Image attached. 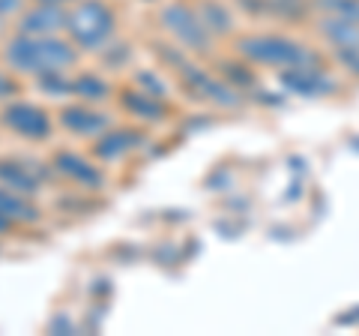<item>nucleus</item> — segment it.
<instances>
[{"label": "nucleus", "instance_id": "obj_1", "mask_svg": "<svg viewBox=\"0 0 359 336\" xmlns=\"http://www.w3.org/2000/svg\"><path fill=\"white\" fill-rule=\"evenodd\" d=\"M9 60L21 70H57V66H69L75 54L60 42H15L9 49Z\"/></svg>", "mask_w": 359, "mask_h": 336}, {"label": "nucleus", "instance_id": "obj_2", "mask_svg": "<svg viewBox=\"0 0 359 336\" xmlns=\"http://www.w3.org/2000/svg\"><path fill=\"white\" fill-rule=\"evenodd\" d=\"M69 25H72V33H75L78 42H84V46H99L111 30V15L99 4H84V6H78V13L72 15Z\"/></svg>", "mask_w": 359, "mask_h": 336}, {"label": "nucleus", "instance_id": "obj_3", "mask_svg": "<svg viewBox=\"0 0 359 336\" xmlns=\"http://www.w3.org/2000/svg\"><path fill=\"white\" fill-rule=\"evenodd\" d=\"M245 51L257 60H266V63H299L302 60V51L290 42L282 39H255V42H245Z\"/></svg>", "mask_w": 359, "mask_h": 336}, {"label": "nucleus", "instance_id": "obj_4", "mask_svg": "<svg viewBox=\"0 0 359 336\" xmlns=\"http://www.w3.org/2000/svg\"><path fill=\"white\" fill-rule=\"evenodd\" d=\"M9 127H15L18 132H27V136H45L48 132V120H45L42 111L30 108V105H15L6 111Z\"/></svg>", "mask_w": 359, "mask_h": 336}, {"label": "nucleus", "instance_id": "obj_5", "mask_svg": "<svg viewBox=\"0 0 359 336\" xmlns=\"http://www.w3.org/2000/svg\"><path fill=\"white\" fill-rule=\"evenodd\" d=\"M165 18H168V25H171L183 39H192V42H195V39L201 37V25L186 13V9H168Z\"/></svg>", "mask_w": 359, "mask_h": 336}, {"label": "nucleus", "instance_id": "obj_6", "mask_svg": "<svg viewBox=\"0 0 359 336\" xmlns=\"http://www.w3.org/2000/svg\"><path fill=\"white\" fill-rule=\"evenodd\" d=\"M60 21H63V15L57 13L54 6H45V9H39V13H33V15H27V30H54V27H60Z\"/></svg>", "mask_w": 359, "mask_h": 336}, {"label": "nucleus", "instance_id": "obj_7", "mask_svg": "<svg viewBox=\"0 0 359 336\" xmlns=\"http://www.w3.org/2000/svg\"><path fill=\"white\" fill-rule=\"evenodd\" d=\"M15 210H25V207H21L15 198H9V195L0 193V214H4V217H13Z\"/></svg>", "mask_w": 359, "mask_h": 336}, {"label": "nucleus", "instance_id": "obj_8", "mask_svg": "<svg viewBox=\"0 0 359 336\" xmlns=\"http://www.w3.org/2000/svg\"><path fill=\"white\" fill-rule=\"evenodd\" d=\"M0 228H4V219H0Z\"/></svg>", "mask_w": 359, "mask_h": 336}, {"label": "nucleus", "instance_id": "obj_9", "mask_svg": "<svg viewBox=\"0 0 359 336\" xmlns=\"http://www.w3.org/2000/svg\"><path fill=\"white\" fill-rule=\"evenodd\" d=\"M45 4H54V0H45Z\"/></svg>", "mask_w": 359, "mask_h": 336}]
</instances>
